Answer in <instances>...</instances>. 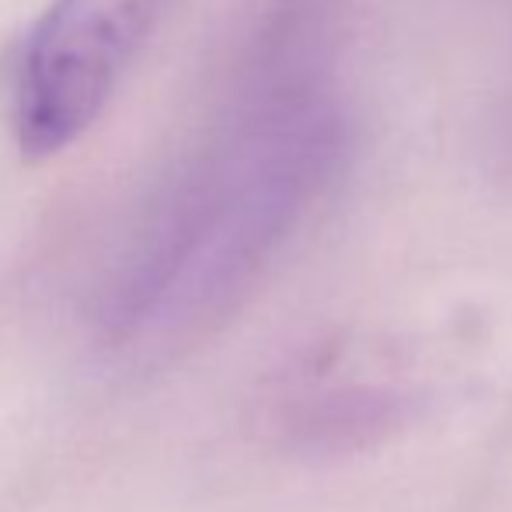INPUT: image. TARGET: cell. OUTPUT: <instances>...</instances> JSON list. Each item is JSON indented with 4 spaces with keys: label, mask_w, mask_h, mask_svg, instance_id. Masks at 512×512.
<instances>
[{
    "label": "cell",
    "mask_w": 512,
    "mask_h": 512,
    "mask_svg": "<svg viewBox=\"0 0 512 512\" xmlns=\"http://www.w3.org/2000/svg\"><path fill=\"white\" fill-rule=\"evenodd\" d=\"M321 18L317 0L272 7L227 95L136 209L98 290L112 345L161 349L220 317L335 178L349 133Z\"/></svg>",
    "instance_id": "6da1fadb"
},
{
    "label": "cell",
    "mask_w": 512,
    "mask_h": 512,
    "mask_svg": "<svg viewBox=\"0 0 512 512\" xmlns=\"http://www.w3.org/2000/svg\"><path fill=\"white\" fill-rule=\"evenodd\" d=\"M168 0H46L14 49L7 119L18 147L53 157L105 112Z\"/></svg>",
    "instance_id": "7a4b0ae2"
}]
</instances>
